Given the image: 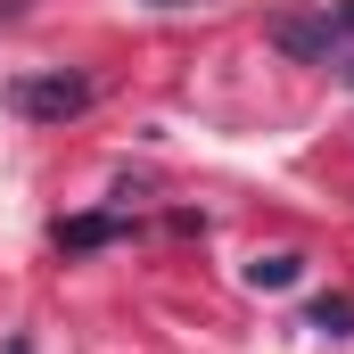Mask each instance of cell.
<instances>
[{
	"label": "cell",
	"instance_id": "cell-4",
	"mask_svg": "<svg viewBox=\"0 0 354 354\" xmlns=\"http://www.w3.org/2000/svg\"><path fill=\"white\" fill-rule=\"evenodd\" d=\"M305 330H322V338H354V297H313V305H305Z\"/></svg>",
	"mask_w": 354,
	"mask_h": 354
},
{
	"label": "cell",
	"instance_id": "cell-6",
	"mask_svg": "<svg viewBox=\"0 0 354 354\" xmlns=\"http://www.w3.org/2000/svg\"><path fill=\"white\" fill-rule=\"evenodd\" d=\"M330 25H338V50H330V66L354 83V0H338V8H330Z\"/></svg>",
	"mask_w": 354,
	"mask_h": 354
},
{
	"label": "cell",
	"instance_id": "cell-7",
	"mask_svg": "<svg viewBox=\"0 0 354 354\" xmlns=\"http://www.w3.org/2000/svg\"><path fill=\"white\" fill-rule=\"evenodd\" d=\"M0 354H33V338H8V346H0Z\"/></svg>",
	"mask_w": 354,
	"mask_h": 354
},
{
	"label": "cell",
	"instance_id": "cell-2",
	"mask_svg": "<svg viewBox=\"0 0 354 354\" xmlns=\"http://www.w3.org/2000/svg\"><path fill=\"white\" fill-rule=\"evenodd\" d=\"M264 33H272V50H288V58H305V66H330V50H338L330 8H280Z\"/></svg>",
	"mask_w": 354,
	"mask_h": 354
},
{
	"label": "cell",
	"instance_id": "cell-3",
	"mask_svg": "<svg viewBox=\"0 0 354 354\" xmlns=\"http://www.w3.org/2000/svg\"><path fill=\"white\" fill-rule=\"evenodd\" d=\"M115 239H132V214H58L50 223L58 256H91V248H115Z\"/></svg>",
	"mask_w": 354,
	"mask_h": 354
},
{
	"label": "cell",
	"instance_id": "cell-8",
	"mask_svg": "<svg viewBox=\"0 0 354 354\" xmlns=\"http://www.w3.org/2000/svg\"><path fill=\"white\" fill-rule=\"evenodd\" d=\"M17 8H25V0H0V17H17Z\"/></svg>",
	"mask_w": 354,
	"mask_h": 354
},
{
	"label": "cell",
	"instance_id": "cell-5",
	"mask_svg": "<svg viewBox=\"0 0 354 354\" xmlns=\"http://www.w3.org/2000/svg\"><path fill=\"white\" fill-rule=\"evenodd\" d=\"M305 280V256H256L248 264V288H297Z\"/></svg>",
	"mask_w": 354,
	"mask_h": 354
},
{
	"label": "cell",
	"instance_id": "cell-1",
	"mask_svg": "<svg viewBox=\"0 0 354 354\" xmlns=\"http://www.w3.org/2000/svg\"><path fill=\"white\" fill-rule=\"evenodd\" d=\"M0 99H8V115H25V124H66V115L91 107V83L66 75V66H50V75H17Z\"/></svg>",
	"mask_w": 354,
	"mask_h": 354
}]
</instances>
